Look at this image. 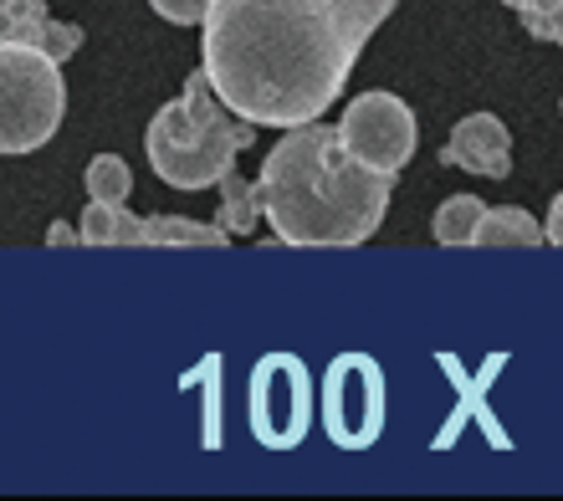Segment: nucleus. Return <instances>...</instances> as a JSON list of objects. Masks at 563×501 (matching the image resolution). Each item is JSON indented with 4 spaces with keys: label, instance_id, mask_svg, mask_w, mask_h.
I'll return each instance as SVG.
<instances>
[{
    "label": "nucleus",
    "instance_id": "obj_6",
    "mask_svg": "<svg viewBox=\"0 0 563 501\" xmlns=\"http://www.w3.org/2000/svg\"><path fill=\"white\" fill-rule=\"evenodd\" d=\"M441 159L451 169H466V175H482V179H507L512 175V133L497 113H472L461 119L445 138Z\"/></svg>",
    "mask_w": 563,
    "mask_h": 501
},
{
    "label": "nucleus",
    "instance_id": "obj_10",
    "mask_svg": "<svg viewBox=\"0 0 563 501\" xmlns=\"http://www.w3.org/2000/svg\"><path fill=\"white\" fill-rule=\"evenodd\" d=\"M82 185H88V200H108V205H129V194H134V169L119 159V154H98V159L88 164V175H82Z\"/></svg>",
    "mask_w": 563,
    "mask_h": 501
},
{
    "label": "nucleus",
    "instance_id": "obj_3",
    "mask_svg": "<svg viewBox=\"0 0 563 501\" xmlns=\"http://www.w3.org/2000/svg\"><path fill=\"white\" fill-rule=\"evenodd\" d=\"M256 138V123L236 119L225 98L216 92L210 73H190L185 92L175 103H164L154 119H148L144 133V154H148V169L169 185V190H210L231 175L241 148H252Z\"/></svg>",
    "mask_w": 563,
    "mask_h": 501
},
{
    "label": "nucleus",
    "instance_id": "obj_8",
    "mask_svg": "<svg viewBox=\"0 0 563 501\" xmlns=\"http://www.w3.org/2000/svg\"><path fill=\"white\" fill-rule=\"evenodd\" d=\"M487 205L476 200V194H451L441 210H435V221H430V236L441 241V246H472L476 241V225H482Z\"/></svg>",
    "mask_w": 563,
    "mask_h": 501
},
{
    "label": "nucleus",
    "instance_id": "obj_7",
    "mask_svg": "<svg viewBox=\"0 0 563 501\" xmlns=\"http://www.w3.org/2000/svg\"><path fill=\"white\" fill-rule=\"evenodd\" d=\"M543 241H549V225L543 221H533L518 205H497L482 215L472 246H543Z\"/></svg>",
    "mask_w": 563,
    "mask_h": 501
},
{
    "label": "nucleus",
    "instance_id": "obj_11",
    "mask_svg": "<svg viewBox=\"0 0 563 501\" xmlns=\"http://www.w3.org/2000/svg\"><path fill=\"white\" fill-rule=\"evenodd\" d=\"M46 26H52V15H46L42 0H11V36H5V42H31V46H42Z\"/></svg>",
    "mask_w": 563,
    "mask_h": 501
},
{
    "label": "nucleus",
    "instance_id": "obj_1",
    "mask_svg": "<svg viewBox=\"0 0 563 501\" xmlns=\"http://www.w3.org/2000/svg\"><path fill=\"white\" fill-rule=\"evenodd\" d=\"M389 11L395 0H216L200 67L236 119L302 129L339 103Z\"/></svg>",
    "mask_w": 563,
    "mask_h": 501
},
{
    "label": "nucleus",
    "instance_id": "obj_16",
    "mask_svg": "<svg viewBox=\"0 0 563 501\" xmlns=\"http://www.w3.org/2000/svg\"><path fill=\"white\" fill-rule=\"evenodd\" d=\"M46 241H52V246H82V231H73V225H52V231H46Z\"/></svg>",
    "mask_w": 563,
    "mask_h": 501
},
{
    "label": "nucleus",
    "instance_id": "obj_9",
    "mask_svg": "<svg viewBox=\"0 0 563 501\" xmlns=\"http://www.w3.org/2000/svg\"><path fill=\"white\" fill-rule=\"evenodd\" d=\"M256 221H262V194H256V185H246V179H236V169L221 179V231L225 236H246V231H256Z\"/></svg>",
    "mask_w": 563,
    "mask_h": 501
},
{
    "label": "nucleus",
    "instance_id": "obj_18",
    "mask_svg": "<svg viewBox=\"0 0 563 501\" xmlns=\"http://www.w3.org/2000/svg\"><path fill=\"white\" fill-rule=\"evenodd\" d=\"M11 36V0H0V42Z\"/></svg>",
    "mask_w": 563,
    "mask_h": 501
},
{
    "label": "nucleus",
    "instance_id": "obj_14",
    "mask_svg": "<svg viewBox=\"0 0 563 501\" xmlns=\"http://www.w3.org/2000/svg\"><path fill=\"white\" fill-rule=\"evenodd\" d=\"M522 26L533 31L538 42H553V46H563V0L553 5L549 15H533V21H522Z\"/></svg>",
    "mask_w": 563,
    "mask_h": 501
},
{
    "label": "nucleus",
    "instance_id": "obj_15",
    "mask_svg": "<svg viewBox=\"0 0 563 501\" xmlns=\"http://www.w3.org/2000/svg\"><path fill=\"white\" fill-rule=\"evenodd\" d=\"M503 5H512V11L522 15V21H533V15H549L559 0H503Z\"/></svg>",
    "mask_w": 563,
    "mask_h": 501
},
{
    "label": "nucleus",
    "instance_id": "obj_17",
    "mask_svg": "<svg viewBox=\"0 0 563 501\" xmlns=\"http://www.w3.org/2000/svg\"><path fill=\"white\" fill-rule=\"evenodd\" d=\"M543 225H549L553 246H563V190H559V200H553V210H549V221H543Z\"/></svg>",
    "mask_w": 563,
    "mask_h": 501
},
{
    "label": "nucleus",
    "instance_id": "obj_5",
    "mask_svg": "<svg viewBox=\"0 0 563 501\" xmlns=\"http://www.w3.org/2000/svg\"><path fill=\"white\" fill-rule=\"evenodd\" d=\"M339 133H343V144H349V154L364 159L369 169H379V175H400L420 138L416 113L395 92H358L354 103L343 108Z\"/></svg>",
    "mask_w": 563,
    "mask_h": 501
},
{
    "label": "nucleus",
    "instance_id": "obj_2",
    "mask_svg": "<svg viewBox=\"0 0 563 501\" xmlns=\"http://www.w3.org/2000/svg\"><path fill=\"white\" fill-rule=\"evenodd\" d=\"M395 175L349 154L339 129L302 123L262 159V221L282 246H364L385 225Z\"/></svg>",
    "mask_w": 563,
    "mask_h": 501
},
{
    "label": "nucleus",
    "instance_id": "obj_4",
    "mask_svg": "<svg viewBox=\"0 0 563 501\" xmlns=\"http://www.w3.org/2000/svg\"><path fill=\"white\" fill-rule=\"evenodd\" d=\"M67 113L62 62L31 42H0V154H36Z\"/></svg>",
    "mask_w": 563,
    "mask_h": 501
},
{
    "label": "nucleus",
    "instance_id": "obj_13",
    "mask_svg": "<svg viewBox=\"0 0 563 501\" xmlns=\"http://www.w3.org/2000/svg\"><path fill=\"white\" fill-rule=\"evenodd\" d=\"M77 46H82V31H77V26H62V21H52V26H46L42 52H52L57 62H67V57L77 52Z\"/></svg>",
    "mask_w": 563,
    "mask_h": 501
},
{
    "label": "nucleus",
    "instance_id": "obj_12",
    "mask_svg": "<svg viewBox=\"0 0 563 501\" xmlns=\"http://www.w3.org/2000/svg\"><path fill=\"white\" fill-rule=\"evenodd\" d=\"M154 15H164L169 26H206V15L216 0H148Z\"/></svg>",
    "mask_w": 563,
    "mask_h": 501
}]
</instances>
